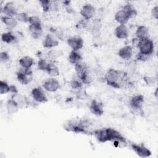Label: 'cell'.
I'll use <instances>...</instances> for the list:
<instances>
[{
  "instance_id": "6da1fadb",
  "label": "cell",
  "mask_w": 158,
  "mask_h": 158,
  "mask_svg": "<svg viewBox=\"0 0 158 158\" xmlns=\"http://www.w3.org/2000/svg\"><path fill=\"white\" fill-rule=\"evenodd\" d=\"M127 74L122 70L110 69L106 73L105 78L108 85L119 88L126 79Z\"/></svg>"
},
{
  "instance_id": "7a4b0ae2",
  "label": "cell",
  "mask_w": 158,
  "mask_h": 158,
  "mask_svg": "<svg viewBox=\"0 0 158 158\" xmlns=\"http://www.w3.org/2000/svg\"><path fill=\"white\" fill-rule=\"evenodd\" d=\"M138 48L139 53L151 56L154 51V43L149 38L138 40Z\"/></svg>"
},
{
  "instance_id": "3957f363",
  "label": "cell",
  "mask_w": 158,
  "mask_h": 158,
  "mask_svg": "<svg viewBox=\"0 0 158 158\" xmlns=\"http://www.w3.org/2000/svg\"><path fill=\"white\" fill-rule=\"evenodd\" d=\"M144 104V96L142 94H137L132 97L130 101L131 109L136 114L143 113V107Z\"/></svg>"
},
{
  "instance_id": "277c9868",
  "label": "cell",
  "mask_w": 158,
  "mask_h": 158,
  "mask_svg": "<svg viewBox=\"0 0 158 158\" xmlns=\"http://www.w3.org/2000/svg\"><path fill=\"white\" fill-rule=\"evenodd\" d=\"M33 72L30 68L21 67L17 73L18 81L22 85H27L32 80Z\"/></svg>"
},
{
  "instance_id": "5b68a950",
  "label": "cell",
  "mask_w": 158,
  "mask_h": 158,
  "mask_svg": "<svg viewBox=\"0 0 158 158\" xmlns=\"http://www.w3.org/2000/svg\"><path fill=\"white\" fill-rule=\"evenodd\" d=\"M43 88L49 92H54L60 87L59 81L54 78H49L46 79L43 84Z\"/></svg>"
},
{
  "instance_id": "8992f818",
  "label": "cell",
  "mask_w": 158,
  "mask_h": 158,
  "mask_svg": "<svg viewBox=\"0 0 158 158\" xmlns=\"http://www.w3.org/2000/svg\"><path fill=\"white\" fill-rule=\"evenodd\" d=\"M31 96L33 99L37 102L44 103L48 101L45 93L40 87H36L32 89Z\"/></svg>"
},
{
  "instance_id": "52a82bcc",
  "label": "cell",
  "mask_w": 158,
  "mask_h": 158,
  "mask_svg": "<svg viewBox=\"0 0 158 158\" xmlns=\"http://www.w3.org/2000/svg\"><path fill=\"white\" fill-rule=\"evenodd\" d=\"M106 130L108 141H114L125 143V139L118 131L111 128H106Z\"/></svg>"
},
{
  "instance_id": "ba28073f",
  "label": "cell",
  "mask_w": 158,
  "mask_h": 158,
  "mask_svg": "<svg viewBox=\"0 0 158 158\" xmlns=\"http://www.w3.org/2000/svg\"><path fill=\"white\" fill-rule=\"evenodd\" d=\"M131 148L135 153L141 157H148L151 155V152L143 144H132Z\"/></svg>"
},
{
  "instance_id": "9c48e42d",
  "label": "cell",
  "mask_w": 158,
  "mask_h": 158,
  "mask_svg": "<svg viewBox=\"0 0 158 158\" xmlns=\"http://www.w3.org/2000/svg\"><path fill=\"white\" fill-rule=\"evenodd\" d=\"M68 45L73 51H78L83 46V40L80 36H72L67 40Z\"/></svg>"
},
{
  "instance_id": "30bf717a",
  "label": "cell",
  "mask_w": 158,
  "mask_h": 158,
  "mask_svg": "<svg viewBox=\"0 0 158 158\" xmlns=\"http://www.w3.org/2000/svg\"><path fill=\"white\" fill-rule=\"evenodd\" d=\"M2 12L6 15V16L10 17L17 16V15L19 14L15 4L13 2H9L6 3L2 8Z\"/></svg>"
},
{
  "instance_id": "8fae6325",
  "label": "cell",
  "mask_w": 158,
  "mask_h": 158,
  "mask_svg": "<svg viewBox=\"0 0 158 158\" xmlns=\"http://www.w3.org/2000/svg\"><path fill=\"white\" fill-rule=\"evenodd\" d=\"M95 14V8L91 4H85L84 5L81 10L80 14L86 20L91 19Z\"/></svg>"
},
{
  "instance_id": "7c38bea8",
  "label": "cell",
  "mask_w": 158,
  "mask_h": 158,
  "mask_svg": "<svg viewBox=\"0 0 158 158\" xmlns=\"http://www.w3.org/2000/svg\"><path fill=\"white\" fill-rule=\"evenodd\" d=\"M89 110L93 114L99 116L104 113L103 104L97 100H93L90 106Z\"/></svg>"
},
{
  "instance_id": "4fadbf2b",
  "label": "cell",
  "mask_w": 158,
  "mask_h": 158,
  "mask_svg": "<svg viewBox=\"0 0 158 158\" xmlns=\"http://www.w3.org/2000/svg\"><path fill=\"white\" fill-rule=\"evenodd\" d=\"M59 41L54 35L48 34L43 43V46L46 48H51L58 46Z\"/></svg>"
},
{
  "instance_id": "5bb4252c",
  "label": "cell",
  "mask_w": 158,
  "mask_h": 158,
  "mask_svg": "<svg viewBox=\"0 0 158 158\" xmlns=\"http://www.w3.org/2000/svg\"><path fill=\"white\" fill-rule=\"evenodd\" d=\"M28 30L31 34V36L35 39L39 38L43 33V29L41 23L31 24L28 27Z\"/></svg>"
},
{
  "instance_id": "9a60e30c",
  "label": "cell",
  "mask_w": 158,
  "mask_h": 158,
  "mask_svg": "<svg viewBox=\"0 0 158 158\" xmlns=\"http://www.w3.org/2000/svg\"><path fill=\"white\" fill-rule=\"evenodd\" d=\"M115 35L119 39H125L129 35V31L125 25H120L115 28Z\"/></svg>"
},
{
  "instance_id": "2e32d148",
  "label": "cell",
  "mask_w": 158,
  "mask_h": 158,
  "mask_svg": "<svg viewBox=\"0 0 158 158\" xmlns=\"http://www.w3.org/2000/svg\"><path fill=\"white\" fill-rule=\"evenodd\" d=\"M118 54L122 59L128 60L132 56L133 49L130 46H125L120 49Z\"/></svg>"
},
{
  "instance_id": "e0dca14e",
  "label": "cell",
  "mask_w": 158,
  "mask_h": 158,
  "mask_svg": "<svg viewBox=\"0 0 158 158\" xmlns=\"http://www.w3.org/2000/svg\"><path fill=\"white\" fill-rule=\"evenodd\" d=\"M136 36L138 40H143L149 38V29L144 25L139 26L135 33Z\"/></svg>"
},
{
  "instance_id": "ac0fdd59",
  "label": "cell",
  "mask_w": 158,
  "mask_h": 158,
  "mask_svg": "<svg viewBox=\"0 0 158 158\" xmlns=\"http://www.w3.org/2000/svg\"><path fill=\"white\" fill-rule=\"evenodd\" d=\"M129 19L127 14L122 9L118 10L115 14V20L120 25H125Z\"/></svg>"
},
{
  "instance_id": "d6986e66",
  "label": "cell",
  "mask_w": 158,
  "mask_h": 158,
  "mask_svg": "<svg viewBox=\"0 0 158 158\" xmlns=\"http://www.w3.org/2000/svg\"><path fill=\"white\" fill-rule=\"evenodd\" d=\"M1 20L5 24L6 27L10 30L15 28L17 25V19H14V17H10L5 15L1 17Z\"/></svg>"
},
{
  "instance_id": "ffe728a7",
  "label": "cell",
  "mask_w": 158,
  "mask_h": 158,
  "mask_svg": "<svg viewBox=\"0 0 158 158\" xmlns=\"http://www.w3.org/2000/svg\"><path fill=\"white\" fill-rule=\"evenodd\" d=\"M94 135L101 143H105L108 141L106 128H101L94 131Z\"/></svg>"
},
{
  "instance_id": "44dd1931",
  "label": "cell",
  "mask_w": 158,
  "mask_h": 158,
  "mask_svg": "<svg viewBox=\"0 0 158 158\" xmlns=\"http://www.w3.org/2000/svg\"><path fill=\"white\" fill-rule=\"evenodd\" d=\"M75 69L78 78H80L82 75L88 72V66L85 64L82 63L81 62L75 65Z\"/></svg>"
},
{
  "instance_id": "7402d4cb",
  "label": "cell",
  "mask_w": 158,
  "mask_h": 158,
  "mask_svg": "<svg viewBox=\"0 0 158 158\" xmlns=\"http://www.w3.org/2000/svg\"><path fill=\"white\" fill-rule=\"evenodd\" d=\"M33 59L28 56H23L19 60V64L23 68H30L33 64Z\"/></svg>"
},
{
  "instance_id": "603a6c76",
  "label": "cell",
  "mask_w": 158,
  "mask_h": 158,
  "mask_svg": "<svg viewBox=\"0 0 158 158\" xmlns=\"http://www.w3.org/2000/svg\"><path fill=\"white\" fill-rule=\"evenodd\" d=\"M68 59L70 63L75 65L80 62L81 59V56L80 54L78 52V51L72 50L69 55Z\"/></svg>"
},
{
  "instance_id": "cb8c5ba5",
  "label": "cell",
  "mask_w": 158,
  "mask_h": 158,
  "mask_svg": "<svg viewBox=\"0 0 158 158\" xmlns=\"http://www.w3.org/2000/svg\"><path fill=\"white\" fill-rule=\"evenodd\" d=\"M122 10L127 14L129 19L131 18H134L137 15V11L136 9L133 7V5L130 4H125L123 7Z\"/></svg>"
},
{
  "instance_id": "d4e9b609",
  "label": "cell",
  "mask_w": 158,
  "mask_h": 158,
  "mask_svg": "<svg viewBox=\"0 0 158 158\" xmlns=\"http://www.w3.org/2000/svg\"><path fill=\"white\" fill-rule=\"evenodd\" d=\"M6 108L8 113L13 114L18 110L19 106L14 100L10 98L6 103Z\"/></svg>"
},
{
  "instance_id": "484cf974",
  "label": "cell",
  "mask_w": 158,
  "mask_h": 158,
  "mask_svg": "<svg viewBox=\"0 0 158 158\" xmlns=\"http://www.w3.org/2000/svg\"><path fill=\"white\" fill-rule=\"evenodd\" d=\"M1 40L3 42L7 43V44H10L15 41L16 37L10 31H9V32L4 33L1 35Z\"/></svg>"
},
{
  "instance_id": "4316f807",
  "label": "cell",
  "mask_w": 158,
  "mask_h": 158,
  "mask_svg": "<svg viewBox=\"0 0 158 158\" xmlns=\"http://www.w3.org/2000/svg\"><path fill=\"white\" fill-rule=\"evenodd\" d=\"M46 71L48 74L51 77H56L59 75V70L58 68L52 63L49 64Z\"/></svg>"
},
{
  "instance_id": "83f0119b",
  "label": "cell",
  "mask_w": 158,
  "mask_h": 158,
  "mask_svg": "<svg viewBox=\"0 0 158 158\" xmlns=\"http://www.w3.org/2000/svg\"><path fill=\"white\" fill-rule=\"evenodd\" d=\"M11 99L12 100H14L18 104L19 107H20V106H21L22 105H23L25 103V98L23 96H22L21 94H19L18 93L14 94L12 95Z\"/></svg>"
},
{
  "instance_id": "f1b7e54d",
  "label": "cell",
  "mask_w": 158,
  "mask_h": 158,
  "mask_svg": "<svg viewBox=\"0 0 158 158\" xmlns=\"http://www.w3.org/2000/svg\"><path fill=\"white\" fill-rule=\"evenodd\" d=\"M101 28V22L99 19H95L91 25V30L94 35L98 34L100 29Z\"/></svg>"
},
{
  "instance_id": "f546056e",
  "label": "cell",
  "mask_w": 158,
  "mask_h": 158,
  "mask_svg": "<svg viewBox=\"0 0 158 158\" xmlns=\"http://www.w3.org/2000/svg\"><path fill=\"white\" fill-rule=\"evenodd\" d=\"M50 62H48L46 60L40 59L38 62V69L40 70H47Z\"/></svg>"
},
{
  "instance_id": "4dcf8cb0",
  "label": "cell",
  "mask_w": 158,
  "mask_h": 158,
  "mask_svg": "<svg viewBox=\"0 0 158 158\" xmlns=\"http://www.w3.org/2000/svg\"><path fill=\"white\" fill-rule=\"evenodd\" d=\"M9 92H10V86H9L6 82L2 80H1L0 81V94H4Z\"/></svg>"
},
{
  "instance_id": "1f68e13d",
  "label": "cell",
  "mask_w": 158,
  "mask_h": 158,
  "mask_svg": "<svg viewBox=\"0 0 158 158\" xmlns=\"http://www.w3.org/2000/svg\"><path fill=\"white\" fill-rule=\"evenodd\" d=\"M41 6L43 8V11L48 12L51 10V1L48 0H43L40 1Z\"/></svg>"
},
{
  "instance_id": "d6a6232c",
  "label": "cell",
  "mask_w": 158,
  "mask_h": 158,
  "mask_svg": "<svg viewBox=\"0 0 158 158\" xmlns=\"http://www.w3.org/2000/svg\"><path fill=\"white\" fill-rule=\"evenodd\" d=\"M16 17H17V20H18L19 21L22 22H28V19H29V17L25 12L19 13L17 15Z\"/></svg>"
},
{
  "instance_id": "836d02e7",
  "label": "cell",
  "mask_w": 158,
  "mask_h": 158,
  "mask_svg": "<svg viewBox=\"0 0 158 158\" xmlns=\"http://www.w3.org/2000/svg\"><path fill=\"white\" fill-rule=\"evenodd\" d=\"M143 80L144 81V82L146 83V84L148 86H152L153 85H154V84L156 82V80L155 78L154 77H148V76H145L143 77Z\"/></svg>"
},
{
  "instance_id": "e575fe53",
  "label": "cell",
  "mask_w": 158,
  "mask_h": 158,
  "mask_svg": "<svg viewBox=\"0 0 158 158\" xmlns=\"http://www.w3.org/2000/svg\"><path fill=\"white\" fill-rule=\"evenodd\" d=\"M28 22L30 24H38V23H41V20L40 19L37 17V16H31L29 17L28 19Z\"/></svg>"
},
{
  "instance_id": "d590c367",
  "label": "cell",
  "mask_w": 158,
  "mask_h": 158,
  "mask_svg": "<svg viewBox=\"0 0 158 158\" xmlns=\"http://www.w3.org/2000/svg\"><path fill=\"white\" fill-rule=\"evenodd\" d=\"M9 56L6 52H2L0 54V60L1 62H6L9 60Z\"/></svg>"
},
{
  "instance_id": "8d00e7d4",
  "label": "cell",
  "mask_w": 158,
  "mask_h": 158,
  "mask_svg": "<svg viewBox=\"0 0 158 158\" xmlns=\"http://www.w3.org/2000/svg\"><path fill=\"white\" fill-rule=\"evenodd\" d=\"M71 86L73 89H79L81 87L82 84L81 82H80V81L77 80H73L71 82Z\"/></svg>"
},
{
  "instance_id": "74e56055",
  "label": "cell",
  "mask_w": 158,
  "mask_h": 158,
  "mask_svg": "<svg viewBox=\"0 0 158 158\" xmlns=\"http://www.w3.org/2000/svg\"><path fill=\"white\" fill-rule=\"evenodd\" d=\"M149 56H147V55H144L143 54H141L139 52H138L137 56H136V59L138 60H141V61H146L147 60H148V59L149 58Z\"/></svg>"
},
{
  "instance_id": "f35d334b",
  "label": "cell",
  "mask_w": 158,
  "mask_h": 158,
  "mask_svg": "<svg viewBox=\"0 0 158 158\" xmlns=\"http://www.w3.org/2000/svg\"><path fill=\"white\" fill-rule=\"evenodd\" d=\"M151 14L156 19H158V6H156L154 7H153V9L151 10Z\"/></svg>"
},
{
  "instance_id": "ab89813d",
  "label": "cell",
  "mask_w": 158,
  "mask_h": 158,
  "mask_svg": "<svg viewBox=\"0 0 158 158\" xmlns=\"http://www.w3.org/2000/svg\"><path fill=\"white\" fill-rule=\"evenodd\" d=\"M10 92L15 94V93H17L18 91L17 89V88L14 85H11L10 86Z\"/></svg>"
}]
</instances>
